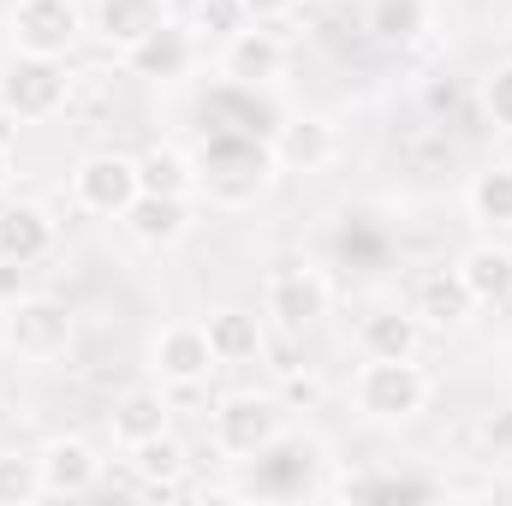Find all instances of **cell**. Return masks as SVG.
I'll return each mask as SVG.
<instances>
[{
    "label": "cell",
    "mask_w": 512,
    "mask_h": 506,
    "mask_svg": "<svg viewBox=\"0 0 512 506\" xmlns=\"http://www.w3.org/2000/svg\"><path fill=\"white\" fill-rule=\"evenodd\" d=\"M274 179V149L268 137H245V131H209L203 155H197V185L227 203V209H245L268 191Z\"/></svg>",
    "instance_id": "obj_1"
},
{
    "label": "cell",
    "mask_w": 512,
    "mask_h": 506,
    "mask_svg": "<svg viewBox=\"0 0 512 506\" xmlns=\"http://www.w3.org/2000/svg\"><path fill=\"white\" fill-rule=\"evenodd\" d=\"M0 340H6L24 364H54V358H66V346H72V310H66L60 298L24 292V298L6 304Z\"/></svg>",
    "instance_id": "obj_2"
},
{
    "label": "cell",
    "mask_w": 512,
    "mask_h": 506,
    "mask_svg": "<svg viewBox=\"0 0 512 506\" xmlns=\"http://www.w3.org/2000/svg\"><path fill=\"white\" fill-rule=\"evenodd\" d=\"M66 66L48 54H12L0 66V108H12L18 120H48L66 108Z\"/></svg>",
    "instance_id": "obj_3"
},
{
    "label": "cell",
    "mask_w": 512,
    "mask_h": 506,
    "mask_svg": "<svg viewBox=\"0 0 512 506\" xmlns=\"http://www.w3.org/2000/svg\"><path fill=\"white\" fill-rule=\"evenodd\" d=\"M358 405L376 423H405L429 405V376L411 358H370V370L358 376Z\"/></svg>",
    "instance_id": "obj_4"
},
{
    "label": "cell",
    "mask_w": 512,
    "mask_h": 506,
    "mask_svg": "<svg viewBox=\"0 0 512 506\" xmlns=\"http://www.w3.org/2000/svg\"><path fill=\"white\" fill-rule=\"evenodd\" d=\"M286 435V405L262 399V393H233L215 405V447L233 459H256L268 441Z\"/></svg>",
    "instance_id": "obj_5"
},
{
    "label": "cell",
    "mask_w": 512,
    "mask_h": 506,
    "mask_svg": "<svg viewBox=\"0 0 512 506\" xmlns=\"http://www.w3.org/2000/svg\"><path fill=\"white\" fill-rule=\"evenodd\" d=\"M78 36H84L78 0H18L12 6V42H18V54L60 60V54L78 48Z\"/></svg>",
    "instance_id": "obj_6"
},
{
    "label": "cell",
    "mask_w": 512,
    "mask_h": 506,
    "mask_svg": "<svg viewBox=\"0 0 512 506\" xmlns=\"http://www.w3.org/2000/svg\"><path fill=\"white\" fill-rule=\"evenodd\" d=\"M262 304H268V316H274L280 334H304V328H316L328 316V280L316 268H298V262L292 268H274Z\"/></svg>",
    "instance_id": "obj_7"
},
{
    "label": "cell",
    "mask_w": 512,
    "mask_h": 506,
    "mask_svg": "<svg viewBox=\"0 0 512 506\" xmlns=\"http://www.w3.org/2000/svg\"><path fill=\"white\" fill-rule=\"evenodd\" d=\"M72 191L90 215H126L131 197L143 191L137 185V161L131 155H84L78 173H72Z\"/></svg>",
    "instance_id": "obj_8"
},
{
    "label": "cell",
    "mask_w": 512,
    "mask_h": 506,
    "mask_svg": "<svg viewBox=\"0 0 512 506\" xmlns=\"http://www.w3.org/2000/svg\"><path fill=\"white\" fill-rule=\"evenodd\" d=\"M191 60H197V36L185 30V24H155L143 42H131L126 48V72L131 78H155V84H173V78H185L191 72Z\"/></svg>",
    "instance_id": "obj_9"
},
{
    "label": "cell",
    "mask_w": 512,
    "mask_h": 506,
    "mask_svg": "<svg viewBox=\"0 0 512 506\" xmlns=\"http://www.w3.org/2000/svg\"><path fill=\"white\" fill-rule=\"evenodd\" d=\"M227 78L233 84H251V90H268L280 72H286V36L274 24H245L239 36H227Z\"/></svg>",
    "instance_id": "obj_10"
},
{
    "label": "cell",
    "mask_w": 512,
    "mask_h": 506,
    "mask_svg": "<svg viewBox=\"0 0 512 506\" xmlns=\"http://www.w3.org/2000/svg\"><path fill=\"white\" fill-rule=\"evenodd\" d=\"M221 358H215V346H209V334L197 328V322H173V328H161L155 334V370H161V381L173 387V381H209V370H215Z\"/></svg>",
    "instance_id": "obj_11"
},
{
    "label": "cell",
    "mask_w": 512,
    "mask_h": 506,
    "mask_svg": "<svg viewBox=\"0 0 512 506\" xmlns=\"http://www.w3.org/2000/svg\"><path fill=\"white\" fill-rule=\"evenodd\" d=\"M411 310H417V322H423V328H441V334H453V328H465V322H471L477 298H471V286L459 280V268H429V274L417 280V298H411Z\"/></svg>",
    "instance_id": "obj_12"
},
{
    "label": "cell",
    "mask_w": 512,
    "mask_h": 506,
    "mask_svg": "<svg viewBox=\"0 0 512 506\" xmlns=\"http://www.w3.org/2000/svg\"><path fill=\"white\" fill-rule=\"evenodd\" d=\"M268 149H274V167H286V173H322L340 155V137L328 120H280Z\"/></svg>",
    "instance_id": "obj_13"
},
{
    "label": "cell",
    "mask_w": 512,
    "mask_h": 506,
    "mask_svg": "<svg viewBox=\"0 0 512 506\" xmlns=\"http://www.w3.org/2000/svg\"><path fill=\"white\" fill-rule=\"evenodd\" d=\"M120 221H126V233L137 239V245L161 251V245L185 239V227H191V197H155V191H137Z\"/></svg>",
    "instance_id": "obj_14"
},
{
    "label": "cell",
    "mask_w": 512,
    "mask_h": 506,
    "mask_svg": "<svg viewBox=\"0 0 512 506\" xmlns=\"http://www.w3.org/2000/svg\"><path fill=\"white\" fill-rule=\"evenodd\" d=\"M36 459H42V489L48 495H90L102 483V459L84 441H72V435L66 441H48Z\"/></svg>",
    "instance_id": "obj_15"
},
{
    "label": "cell",
    "mask_w": 512,
    "mask_h": 506,
    "mask_svg": "<svg viewBox=\"0 0 512 506\" xmlns=\"http://www.w3.org/2000/svg\"><path fill=\"white\" fill-rule=\"evenodd\" d=\"M54 245V221H48V209H36V203H6L0 209V256L6 262H42Z\"/></svg>",
    "instance_id": "obj_16"
},
{
    "label": "cell",
    "mask_w": 512,
    "mask_h": 506,
    "mask_svg": "<svg viewBox=\"0 0 512 506\" xmlns=\"http://www.w3.org/2000/svg\"><path fill=\"white\" fill-rule=\"evenodd\" d=\"M209 114H215L209 131H245V137H274L280 131V114L262 102V90H251V84H227L209 102Z\"/></svg>",
    "instance_id": "obj_17"
},
{
    "label": "cell",
    "mask_w": 512,
    "mask_h": 506,
    "mask_svg": "<svg viewBox=\"0 0 512 506\" xmlns=\"http://www.w3.org/2000/svg\"><path fill=\"white\" fill-rule=\"evenodd\" d=\"M155 24H167V6L161 0H96V36L102 42H114V48H131V42H143Z\"/></svg>",
    "instance_id": "obj_18"
},
{
    "label": "cell",
    "mask_w": 512,
    "mask_h": 506,
    "mask_svg": "<svg viewBox=\"0 0 512 506\" xmlns=\"http://www.w3.org/2000/svg\"><path fill=\"white\" fill-rule=\"evenodd\" d=\"M310 459H316L310 441H286V435L268 441V447L256 453V489H262V495H292V489H304Z\"/></svg>",
    "instance_id": "obj_19"
},
{
    "label": "cell",
    "mask_w": 512,
    "mask_h": 506,
    "mask_svg": "<svg viewBox=\"0 0 512 506\" xmlns=\"http://www.w3.org/2000/svg\"><path fill=\"white\" fill-rule=\"evenodd\" d=\"M459 280L477 304H512V251L507 245H471L459 262Z\"/></svg>",
    "instance_id": "obj_20"
},
{
    "label": "cell",
    "mask_w": 512,
    "mask_h": 506,
    "mask_svg": "<svg viewBox=\"0 0 512 506\" xmlns=\"http://www.w3.org/2000/svg\"><path fill=\"white\" fill-rule=\"evenodd\" d=\"M417 334H423L417 310H370L358 322V346L370 358H411L417 352Z\"/></svg>",
    "instance_id": "obj_21"
},
{
    "label": "cell",
    "mask_w": 512,
    "mask_h": 506,
    "mask_svg": "<svg viewBox=\"0 0 512 506\" xmlns=\"http://www.w3.org/2000/svg\"><path fill=\"white\" fill-rule=\"evenodd\" d=\"M203 334H209V346H215L221 364H251V358H262V346H268L251 310H215L203 322Z\"/></svg>",
    "instance_id": "obj_22"
},
{
    "label": "cell",
    "mask_w": 512,
    "mask_h": 506,
    "mask_svg": "<svg viewBox=\"0 0 512 506\" xmlns=\"http://www.w3.org/2000/svg\"><path fill=\"white\" fill-rule=\"evenodd\" d=\"M370 36L382 48H411L429 36V0H370Z\"/></svg>",
    "instance_id": "obj_23"
},
{
    "label": "cell",
    "mask_w": 512,
    "mask_h": 506,
    "mask_svg": "<svg viewBox=\"0 0 512 506\" xmlns=\"http://www.w3.org/2000/svg\"><path fill=\"white\" fill-rule=\"evenodd\" d=\"M137 185L155 191V197H191L197 191V161L167 149V143H155L149 155H137Z\"/></svg>",
    "instance_id": "obj_24"
},
{
    "label": "cell",
    "mask_w": 512,
    "mask_h": 506,
    "mask_svg": "<svg viewBox=\"0 0 512 506\" xmlns=\"http://www.w3.org/2000/svg\"><path fill=\"white\" fill-rule=\"evenodd\" d=\"M167 393H155V387H131L126 399L114 405V435L126 441V447H137V441H149V435H161L167 429Z\"/></svg>",
    "instance_id": "obj_25"
},
{
    "label": "cell",
    "mask_w": 512,
    "mask_h": 506,
    "mask_svg": "<svg viewBox=\"0 0 512 506\" xmlns=\"http://www.w3.org/2000/svg\"><path fill=\"white\" fill-rule=\"evenodd\" d=\"M131 465H137L143 489H149V483H185L191 453H185V441H173V435L161 429V435H149V441H137V447H131Z\"/></svg>",
    "instance_id": "obj_26"
},
{
    "label": "cell",
    "mask_w": 512,
    "mask_h": 506,
    "mask_svg": "<svg viewBox=\"0 0 512 506\" xmlns=\"http://www.w3.org/2000/svg\"><path fill=\"white\" fill-rule=\"evenodd\" d=\"M471 215L489 221V227H512V161L471 179Z\"/></svg>",
    "instance_id": "obj_27"
},
{
    "label": "cell",
    "mask_w": 512,
    "mask_h": 506,
    "mask_svg": "<svg viewBox=\"0 0 512 506\" xmlns=\"http://www.w3.org/2000/svg\"><path fill=\"white\" fill-rule=\"evenodd\" d=\"M36 495H48L42 489V459L0 453V506H24V501H36Z\"/></svg>",
    "instance_id": "obj_28"
},
{
    "label": "cell",
    "mask_w": 512,
    "mask_h": 506,
    "mask_svg": "<svg viewBox=\"0 0 512 506\" xmlns=\"http://www.w3.org/2000/svg\"><path fill=\"white\" fill-rule=\"evenodd\" d=\"M280 405H286V411H322V405H328V381L316 376V370H298V364H292V370L280 376Z\"/></svg>",
    "instance_id": "obj_29"
},
{
    "label": "cell",
    "mask_w": 512,
    "mask_h": 506,
    "mask_svg": "<svg viewBox=\"0 0 512 506\" xmlns=\"http://www.w3.org/2000/svg\"><path fill=\"white\" fill-rule=\"evenodd\" d=\"M251 24V12H245V0H197V30L203 36H239Z\"/></svg>",
    "instance_id": "obj_30"
},
{
    "label": "cell",
    "mask_w": 512,
    "mask_h": 506,
    "mask_svg": "<svg viewBox=\"0 0 512 506\" xmlns=\"http://www.w3.org/2000/svg\"><path fill=\"white\" fill-rule=\"evenodd\" d=\"M66 114H78L84 126H96V120L108 114V90H102V78H96V72L66 84Z\"/></svg>",
    "instance_id": "obj_31"
},
{
    "label": "cell",
    "mask_w": 512,
    "mask_h": 506,
    "mask_svg": "<svg viewBox=\"0 0 512 506\" xmlns=\"http://www.w3.org/2000/svg\"><path fill=\"white\" fill-rule=\"evenodd\" d=\"M483 108H489V120L512 137V60L489 72V84H483Z\"/></svg>",
    "instance_id": "obj_32"
},
{
    "label": "cell",
    "mask_w": 512,
    "mask_h": 506,
    "mask_svg": "<svg viewBox=\"0 0 512 506\" xmlns=\"http://www.w3.org/2000/svg\"><path fill=\"white\" fill-rule=\"evenodd\" d=\"M477 435H483V453L489 459H512V411H489Z\"/></svg>",
    "instance_id": "obj_33"
},
{
    "label": "cell",
    "mask_w": 512,
    "mask_h": 506,
    "mask_svg": "<svg viewBox=\"0 0 512 506\" xmlns=\"http://www.w3.org/2000/svg\"><path fill=\"white\" fill-rule=\"evenodd\" d=\"M292 6H298V0H245V12H251L256 24H274V30L286 24V12H292ZM280 36H286V30H280Z\"/></svg>",
    "instance_id": "obj_34"
},
{
    "label": "cell",
    "mask_w": 512,
    "mask_h": 506,
    "mask_svg": "<svg viewBox=\"0 0 512 506\" xmlns=\"http://www.w3.org/2000/svg\"><path fill=\"white\" fill-rule=\"evenodd\" d=\"M12 298H24V262L0 256V304H12Z\"/></svg>",
    "instance_id": "obj_35"
},
{
    "label": "cell",
    "mask_w": 512,
    "mask_h": 506,
    "mask_svg": "<svg viewBox=\"0 0 512 506\" xmlns=\"http://www.w3.org/2000/svg\"><path fill=\"white\" fill-rule=\"evenodd\" d=\"M0 149H6V155L18 149V114H12V108H0Z\"/></svg>",
    "instance_id": "obj_36"
},
{
    "label": "cell",
    "mask_w": 512,
    "mask_h": 506,
    "mask_svg": "<svg viewBox=\"0 0 512 506\" xmlns=\"http://www.w3.org/2000/svg\"><path fill=\"white\" fill-rule=\"evenodd\" d=\"M6 173H12V155H6V149H0V185H6Z\"/></svg>",
    "instance_id": "obj_37"
}]
</instances>
